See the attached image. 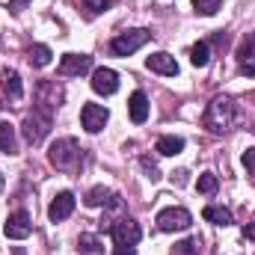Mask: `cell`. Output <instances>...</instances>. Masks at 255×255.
<instances>
[{
    "mask_svg": "<svg viewBox=\"0 0 255 255\" xmlns=\"http://www.w3.org/2000/svg\"><path fill=\"white\" fill-rule=\"evenodd\" d=\"M235 116H238L235 101L220 95V98H214V101L208 104V110H205V116H202V125L208 128L211 133H223L226 128H232Z\"/></svg>",
    "mask_w": 255,
    "mask_h": 255,
    "instance_id": "obj_1",
    "label": "cell"
},
{
    "mask_svg": "<svg viewBox=\"0 0 255 255\" xmlns=\"http://www.w3.org/2000/svg\"><path fill=\"white\" fill-rule=\"evenodd\" d=\"M51 113L54 110H45V107H36L27 119H24V125H21V130H24V139L30 142V145H39L48 133H51V125H54V119H51Z\"/></svg>",
    "mask_w": 255,
    "mask_h": 255,
    "instance_id": "obj_2",
    "label": "cell"
},
{
    "mask_svg": "<svg viewBox=\"0 0 255 255\" xmlns=\"http://www.w3.org/2000/svg\"><path fill=\"white\" fill-rule=\"evenodd\" d=\"M48 160H51L57 169L71 172V169L80 163V145H77V139H71V136L57 139V142L51 145V151H48Z\"/></svg>",
    "mask_w": 255,
    "mask_h": 255,
    "instance_id": "obj_3",
    "label": "cell"
},
{
    "mask_svg": "<svg viewBox=\"0 0 255 255\" xmlns=\"http://www.w3.org/2000/svg\"><path fill=\"white\" fill-rule=\"evenodd\" d=\"M148 39H151V33H148V30H142V27L128 30V33H119V36L110 42V54H113V57H130V54H133V51H139Z\"/></svg>",
    "mask_w": 255,
    "mask_h": 255,
    "instance_id": "obj_4",
    "label": "cell"
},
{
    "mask_svg": "<svg viewBox=\"0 0 255 255\" xmlns=\"http://www.w3.org/2000/svg\"><path fill=\"white\" fill-rule=\"evenodd\" d=\"M107 232H110V238H113V244H116V247H136V244H139V238H142L139 226H136L130 217H122V220H110Z\"/></svg>",
    "mask_w": 255,
    "mask_h": 255,
    "instance_id": "obj_5",
    "label": "cell"
},
{
    "mask_svg": "<svg viewBox=\"0 0 255 255\" xmlns=\"http://www.w3.org/2000/svg\"><path fill=\"white\" fill-rule=\"evenodd\" d=\"M193 214L187 208H163L157 214V229L160 232H175V229H190Z\"/></svg>",
    "mask_w": 255,
    "mask_h": 255,
    "instance_id": "obj_6",
    "label": "cell"
},
{
    "mask_svg": "<svg viewBox=\"0 0 255 255\" xmlns=\"http://www.w3.org/2000/svg\"><path fill=\"white\" fill-rule=\"evenodd\" d=\"M3 232H6V238H12V241H24V238H30V232H33V220H30V214H27V211H15V214H9Z\"/></svg>",
    "mask_w": 255,
    "mask_h": 255,
    "instance_id": "obj_7",
    "label": "cell"
},
{
    "mask_svg": "<svg viewBox=\"0 0 255 255\" xmlns=\"http://www.w3.org/2000/svg\"><path fill=\"white\" fill-rule=\"evenodd\" d=\"M107 119H110V113H107V107H101V104H83V110H80V122H83V128H86L89 133L104 130Z\"/></svg>",
    "mask_w": 255,
    "mask_h": 255,
    "instance_id": "obj_8",
    "label": "cell"
},
{
    "mask_svg": "<svg viewBox=\"0 0 255 255\" xmlns=\"http://www.w3.org/2000/svg\"><path fill=\"white\" fill-rule=\"evenodd\" d=\"M71 211H74V193H57L54 199H51V205H48V220L51 223H63L71 217Z\"/></svg>",
    "mask_w": 255,
    "mask_h": 255,
    "instance_id": "obj_9",
    "label": "cell"
},
{
    "mask_svg": "<svg viewBox=\"0 0 255 255\" xmlns=\"http://www.w3.org/2000/svg\"><path fill=\"white\" fill-rule=\"evenodd\" d=\"M92 68V57L89 54H65L60 60V74L63 77H80Z\"/></svg>",
    "mask_w": 255,
    "mask_h": 255,
    "instance_id": "obj_10",
    "label": "cell"
},
{
    "mask_svg": "<svg viewBox=\"0 0 255 255\" xmlns=\"http://www.w3.org/2000/svg\"><path fill=\"white\" fill-rule=\"evenodd\" d=\"M92 89H95L98 95H113V92L119 89V74H116L113 68H95V74H92Z\"/></svg>",
    "mask_w": 255,
    "mask_h": 255,
    "instance_id": "obj_11",
    "label": "cell"
},
{
    "mask_svg": "<svg viewBox=\"0 0 255 255\" xmlns=\"http://www.w3.org/2000/svg\"><path fill=\"white\" fill-rule=\"evenodd\" d=\"M145 65H148V71H157V74H166V77H175L178 74V63H175V57H169V54H151L148 60H145Z\"/></svg>",
    "mask_w": 255,
    "mask_h": 255,
    "instance_id": "obj_12",
    "label": "cell"
},
{
    "mask_svg": "<svg viewBox=\"0 0 255 255\" xmlns=\"http://www.w3.org/2000/svg\"><path fill=\"white\" fill-rule=\"evenodd\" d=\"M238 63H241V71L247 77H255V33L244 39V45L238 51Z\"/></svg>",
    "mask_w": 255,
    "mask_h": 255,
    "instance_id": "obj_13",
    "label": "cell"
},
{
    "mask_svg": "<svg viewBox=\"0 0 255 255\" xmlns=\"http://www.w3.org/2000/svg\"><path fill=\"white\" fill-rule=\"evenodd\" d=\"M128 113H130V122L133 125H142L145 119H148V98H145V92H133L130 95V101H128Z\"/></svg>",
    "mask_w": 255,
    "mask_h": 255,
    "instance_id": "obj_14",
    "label": "cell"
},
{
    "mask_svg": "<svg viewBox=\"0 0 255 255\" xmlns=\"http://www.w3.org/2000/svg\"><path fill=\"white\" fill-rule=\"evenodd\" d=\"M0 86H3V92H6L12 101H18V98L24 95L21 77H18V71H12V68H3V71H0Z\"/></svg>",
    "mask_w": 255,
    "mask_h": 255,
    "instance_id": "obj_15",
    "label": "cell"
},
{
    "mask_svg": "<svg viewBox=\"0 0 255 255\" xmlns=\"http://www.w3.org/2000/svg\"><path fill=\"white\" fill-rule=\"evenodd\" d=\"M202 217H205L208 223H214V226H232V223H235L232 211L223 208V205H208V208L202 211Z\"/></svg>",
    "mask_w": 255,
    "mask_h": 255,
    "instance_id": "obj_16",
    "label": "cell"
},
{
    "mask_svg": "<svg viewBox=\"0 0 255 255\" xmlns=\"http://www.w3.org/2000/svg\"><path fill=\"white\" fill-rule=\"evenodd\" d=\"M154 148H157V154H163V157H175V154H181L184 139H181V136H160Z\"/></svg>",
    "mask_w": 255,
    "mask_h": 255,
    "instance_id": "obj_17",
    "label": "cell"
},
{
    "mask_svg": "<svg viewBox=\"0 0 255 255\" xmlns=\"http://www.w3.org/2000/svg\"><path fill=\"white\" fill-rule=\"evenodd\" d=\"M77 250H80V255H104V244H101L98 235H80Z\"/></svg>",
    "mask_w": 255,
    "mask_h": 255,
    "instance_id": "obj_18",
    "label": "cell"
},
{
    "mask_svg": "<svg viewBox=\"0 0 255 255\" xmlns=\"http://www.w3.org/2000/svg\"><path fill=\"white\" fill-rule=\"evenodd\" d=\"M0 151H6V154H15V151H18L15 128L9 125V122H0Z\"/></svg>",
    "mask_w": 255,
    "mask_h": 255,
    "instance_id": "obj_19",
    "label": "cell"
},
{
    "mask_svg": "<svg viewBox=\"0 0 255 255\" xmlns=\"http://www.w3.org/2000/svg\"><path fill=\"white\" fill-rule=\"evenodd\" d=\"M190 63L196 68H205V65L211 63V45L208 42H196L190 48Z\"/></svg>",
    "mask_w": 255,
    "mask_h": 255,
    "instance_id": "obj_20",
    "label": "cell"
},
{
    "mask_svg": "<svg viewBox=\"0 0 255 255\" xmlns=\"http://www.w3.org/2000/svg\"><path fill=\"white\" fill-rule=\"evenodd\" d=\"M51 48L48 45H33L30 48V65H36V68H45V65H51Z\"/></svg>",
    "mask_w": 255,
    "mask_h": 255,
    "instance_id": "obj_21",
    "label": "cell"
},
{
    "mask_svg": "<svg viewBox=\"0 0 255 255\" xmlns=\"http://www.w3.org/2000/svg\"><path fill=\"white\" fill-rule=\"evenodd\" d=\"M217 187H220V181H217V175H214V172H202V175H199V181H196V190L205 193V196L217 193Z\"/></svg>",
    "mask_w": 255,
    "mask_h": 255,
    "instance_id": "obj_22",
    "label": "cell"
},
{
    "mask_svg": "<svg viewBox=\"0 0 255 255\" xmlns=\"http://www.w3.org/2000/svg\"><path fill=\"white\" fill-rule=\"evenodd\" d=\"M107 199H110V190L107 187H92V190L86 193V208H98V205H107Z\"/></svg>",
    "mask_w": 255,
    "mask_h": 255,
    "instance_id": "obj_23",
    "label": "cell"
},
{
    "mask_svg": "<svg viewBox=\"0 0 255 255\" xmlns=\"http://www.w3.org/2000/svg\"><path fill=\"white\" fill-rule=\"evenodd\" d=\"M199 238H187V241H181V244H175L172 247V255H196L199 253Z\"/></svg>",
    "mask_w": 255,
    "mask_h": 255,
    "instance_id": "obj_24",
    "label": "cell"
},
{
    "mask_svg": "<svg viewBox=\"0 0 255 255\" xmlns=\"http://www.w3.org/2000/svg\"><path fill=\"white\" fill-rule=\"evenodd\" d=\"M193 6H196L199 15H217L220 6H223V0H193Z\"/></svg>",
    "mask_w": 255,
    "mask_h": 255,
    "instance_id": "obj_25",
    "label": "cell"
},
{
    "mask_svg": "<svg viewBox=\"0 0 255 255\" xmlns=\"http://www.w3.org/2000/svg\"><path fill=\"white\" fill-rule=\"evenodd\" d=\"M83 6H86L89 15H98V12H107L113 6V0H83Z\"/></svg>",
    "mask_w": 255,
    "mask_h": 255,
    "instance_id": "obj_26",
    "label": "cell"
},
{
    "mask_svg": "<svg viewBox=\"0 0 255 255\" xmlns=\"http://www.w3.org/2000/svg\"><path fill=\"white\" fill-rule=\"evenodd\" d=\"M139 163H142V169H145V178H151V181H157V178H160V172H157V166H154V163H151L148 157H142Z\"/></svg>",
    "mask_w": 255,
    "mask_h": 255,
    "instance_id": "obj_27",
    "label": "cell"
},
{
    "mask_svg": "<svg viewBox=\"0 0 255 255\" xmlns=\"http://www.w3.org/2000/svg\"><path fill=\"white\" fill-rule=\"evenodd\" d=\"M244 166H247V172L255 178V148H247L244 151Z\"/></svg>",
    "mask_w": 255,
    "mask_h": 255,
    "instance_id": "obj_28",
    "label": "cell"
},
{
    "mask_svg": "<svg viewBox=\"0 0 255 255\" xmlns=\"http://www.w3.org/2000/svg\"><path fill=\"white\" fill-rule=\"evenodd\" d=\"M27 3H30V0H12V3H9V9H12V12H15V15H21V12H24V6H27Z\"/></svg>",
    "mask_w": 255,
    "mask_h": 255,
    "instance_id": "obj_29",
    "label": "cell"
},
{
    "mask_svg": "<svg viewBox=\"0 0 255 255\" xmlns=\"http://www.w3.org/2000/svg\"><path fill=\"white\" fill-rule=\"evenodd\" d=\"M113 255H136V250H133V247H116Z\"/></svg>",
    "mask_w": 255,
    "mask_h": 255,
    "instance_id": "obj_30",
    "label": "cell"
},
{
    "mask_svg": "<svg viewBox=\"0 0 255 255\" xmlns=\"http://www.w3.org/2000/svg\"><path fill=\"white\" fill-rule=\"evenodd\" d=\"M172 181H175V184H184V181H187V172H184V169H181V172H172Z\"/></svg>",
    "mask_w": 255,
    "mask_h": 255,
    "instance_id": "obj_31",
    "label": "cell"
},
{
    "mask_svg": "<svg viewBox=\"0 0 255 255\" xmlns=\"http://www.w3.org/2000/svg\"><path fill=\"white\" fill-rule=\"evenodd\" d=\"M244 238H250V241H255V223H253V226H247V229H244Z\"/></svg>",
    "mask_w": 255,
    "mask_h": 255,
    "instance_id": "obj_32",
    "label": "cell"
},
{
    "mask_svg": "<svg viewBox=\"0 0 255 255\" xmlns=\"http://www.w3.org/2000/svg\"><path fill=\"white\" fill-rule=\"evenodd\" d=\"M15 255H27V253H24V250H21V247H15Z\"/></svg>",
    "mask_w": 255,
    "mask_h": 255,
    "instance_id": "obj_33",
    "label": "cell"
},
{
    "mask_svg": "<svg viewBox=\"0 0 255 255\" xmlns=\"http://www.w3.org/2000/svg\"><path fill=\"white\" fill-rule=\"evenodd\" d=\"M0 193H3V175H0Z\"/></svg>",
    "mask_w": 255,
    "mask_h": 255,
    "instance_id": "obj_34",
    "label": "cell"
}]
</instances>
